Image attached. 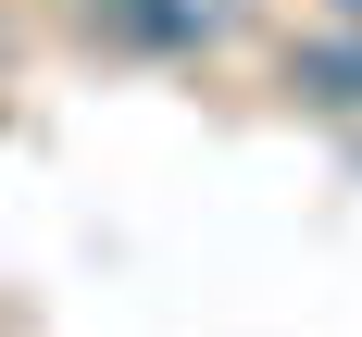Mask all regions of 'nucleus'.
I'll return each instance as SVG.
<instances>
[{"label":"nucleus","instance_id":"f03ea898","mask_svg":"<svg viewBox=\"0 0 362 337\" xmlns=\"http://www.w3.org/2000/svg\"><path fill=\"white\" fill-rule=\"evenodd\" d=\"M288 88H313V100L362 112V25H350V37H300V50H288Z\"/></svg>","mask_w":362,"mask_h":337},{"label":"nucleus","instance_id":"f257e3e1","mask_svg":"<svg viewBox=\"0 0 362 337\" xmlns=\"http://www.w3.org/2000/svg\"><path fill=\"white\" fill-rule=\"evenodd\" d=\"M112 37H138V50H213L225 0H112Z\"/></svg>","mask_w":362,"mask_h":337},{"label":"nucleus","instance_id":"7ed1b4c3","mask_svg":"<svg viewBox=\"0 0 362 337\" xmlns=\"http://www.w3.org/2000/svg\"><path fill=\"white\" fill-rule=\"evenodd\" d=\"M337 13H362V0H337Z\"/></svg>","mask_w":362,"mask_h":337}]
</instances>
